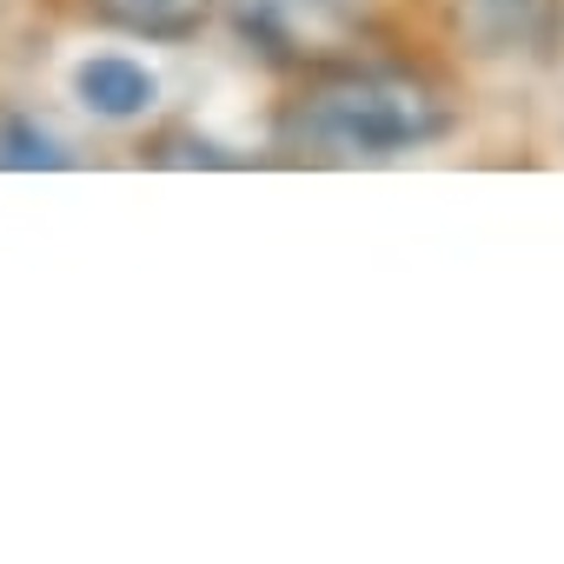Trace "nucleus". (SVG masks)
I'll list each match as a JSON object with an SVG mask.
<instances>
[{"mask_svg": "<svg viewBox=\"0 0 564 564\" xmlns=\"http://www.w3.org/2000/svg\"><path fill=\"white\" fill-rule=\"evenodd\" d=\"M107 21L127 28V34H147V41H180L206 21L213 0H100Z\"/></svg>", "mask_w": 564, "mask_h": 564, "instance_id": "7ed1b4c3", "label": "nucleus"}, {"mask_svg": "<svg viewBox=\"0 0 564 564\" xmlns=\"http://www.w3.org/2000/svg\"><path fill=\"white\" fill-rule=\"evenodd\" d=\"M0 166H67V153H61V140L14 120V127H0Z\"/></svg>", "mask_w": 564, "mask_h": 564, "instance_id": "20e7f679", "label": "nucleus"}, {"mask_svg": "<svg viewBox=\"0 0 564 564\" xmlns=\"http://www.w3.org/2000/svg\"><path fill=\"white\" fill-rule=\"evenodd\" d=\"M74 94H80V107L100 113V120H140V113L160 100V80H153L140 61H127V54H94V61L74 67Z\"/></svg>", "mask_w": 564, "mask_h": 564, "instance_id": "f03ea898", "label": "nucleus"}, {"mask_svg": "<svg viewBox=\"0 0 564 564\" xmlns=\"http://www.w3.org/2000/svg\"><path fill=\"white\" fill-rule=\"evenodd\" d=\"M293 133L326 160H392V153L438 140L445 107L432 87H419L405 74H346L300 107Z\"/></svg>", "mask_w": 564, "mask_h": 564, "instance_id": "f257e3e1", "label": "nucleus"}]
</instances>
